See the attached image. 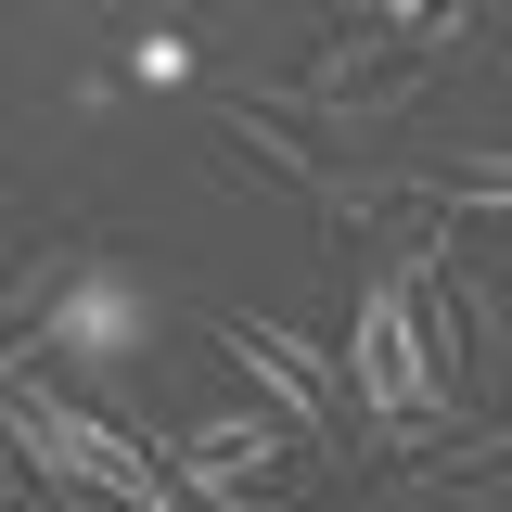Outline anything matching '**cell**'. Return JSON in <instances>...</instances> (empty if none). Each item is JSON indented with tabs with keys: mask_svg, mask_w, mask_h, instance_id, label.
Here are the masks:
<instances>
[{
	"mask_svg": "<svg viewBox=\"0 0 512 512\" xmlns=\"http://www.w3.org/2000/svg\"><path fill=\"white\" fill-rule=\"evenodd\" d=\"M282 448H295V436H282L269 410H218V423H192V436L167 448V474L218 512V500H244V487H269V474H282Z\"/></svg>",
	"mask_w": 512,
	"mask_h": 512,
	"instance_id": "obj_4",
	"label": "cell"
},
{
	"mask_svg": "<svg viewBox=\"0 0 512 512\" xmlns=\"http://www.w3.org/2000/svg\"><path fill=\"white\" fill-rule=\"evenodd\" d=\"M218 359H244V384L282 410V436H295V448H333L346 384H333V359H320V346H295L282 320H218Z\"/></svg>",
	"mask_w": 512,
	"mask_h": 512,
	"instance_id": "obj_3",
	"label": "cell"
},
{
	"mask_svg": "<svg viewBox=\"0 0 512 512\" xmlns=\"http://www.w3.org/2000/svg\"><path fill=\"white\" fill-rule=\"evenodd\" d=\"M0 423H13V448H26L52 487H77V500H103V512H205L180 474L154 461V448H128L116 423H90V410H77V397H52L39 372L0 384Z\"/></svg>",
	"mask_w": 512,
	"mask_h": 512,
	"instance_id": "obj_1",
	"label": "cell"
},
{
	"mask_svg": "<svg viewBox=\"0 0 512 512\" xmlns=\"http://www.w3.org/2000/svg\"><path fill=\"white\" fill-rule=\"evenodd\" d=\"M397 26V52H461V0H359Z\"/></svg>",
	"mask_w": 512,
	"mask_h": 512,
	"instance_id": "obj_5",
	"label": "cell"
},
{
	"mask_svg": "<svg viewBox=\"0 0 512 512\" xmlns=\"http://www.w3.org/2000/svg\"><path fill=\"white\" fill-rule=\"evenodd\" d=\"M333 384H346V397L372 410L384 436H448V423H461L448 372L423 359V320H410V256H384V282L359 295V333H346Z\"/></svg>",
	"mask_w": 512,
	"mask_h": 512,
	"instance_id": "obj_2",
	"label": "cell"
}]
</instances>
